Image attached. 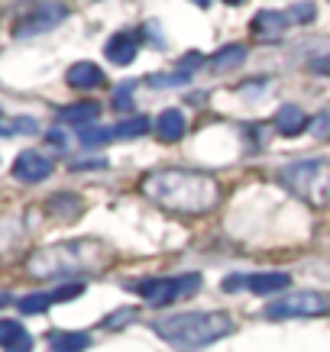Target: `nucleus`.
I'll return each mask as SVG.
<instances>
[{"instance_id": "nucleus-12", "label": "nucleus", "mask_w": 330, "mask_h": 352, "mask_svg": "<svg viewBox=\"0 0 330 352\" xmlns=\"http://www.w3.org/2000/svg\"><path fill=\"white\" fill-rule=\"evenodd\" d=\"M291 278L285 272H262V275H249L246 278V288L256 291V294H276V291H285Z\"/></svg>"}, {"instance_id": "nucleus-19", "label": "nucleus", "mask_w": 330, "mask_h": 352, "mask_svg": "<svg viewBox=\"0 0 330 352\" xmlns=\"http://www.w3.org/2000/svg\"><path fill=\"white\" fill-rule=\"evenodd\" d=\"M146 129H149V120L133 117V120H123V123H120L114 133H117V136H143Z\"/></svg>"}, {"instance_id": "nucleus-24", "label": "nucleus", "mask_w": 330, "mask_h": 352, "mask_svg": "<svg viewBox=\"0 0 330 352\" xmlns=\"http://www.w3.org/2000/svg\"><path fill=\"white\" fill-rule=\"evenodd\" d=\"M133 317H136L133 310H120V314H114V317H110V320H107L104 327H110V330H114V327H120V323H130Z\"/></svg>"}, {"instance_id": "nucleus-11", "label": "nucleus", "mask_w": 330, "mask_h": 352, "mask_svg": "<svg viewBox=\"0 0 330 352\" xmlns=\"http://www.w3.org/2000/svg\"><path fill=\"white\" fill-rule=\"evenodd\" d=\"M107 58L114 65H130L136 58V39L130 36V32H117V36H110V43H107Z\"/></svg>"}, {"instance_id": "nucleus-7", "label": "nucleus", "mask_w": 330, "mask_h": 352, "mask_svg": "<svg viewBox=\"0 0 330 352\" xmlns=\"http://www.w3.org/2000/svg\"><path fill=\"white\" fill-rule=\"evenodd\" d=\"M65 16V7H39L36 13H30L26 20L17 26V36H30V32H43V30H52L55 23Z\"/></svg>"}, {"instance_id": "nucleus-22", "label": "nucleus", "mask_w": 330, "mask_h": 352, "mask_svg": "<svg viewBox=\"0 0 330 352\" xmlns=\"http://www.w3.org/2000/svg\"><path fill=\"white\" fill-rule=\"evenodd\" d=\"M81 285H65V288H59V291H52V300H68V298H78L81 294Z\"/></svg>"}, {"instance_id": "nucleus-20", "label": "nucleus", "mask_w": 330, "mask_h": 352, "mask_svg": "<svg viewBox=\"0 0 330 352\" xmlns=\"http://www.w3.org/2000/svg\"><path fill=\"white\" fill-rule=\"evenodd\" d=\"M78 136H81V142H85V146H101V142H107L114 133H110V129H101V126H85Z\"/></svg>"}, {"instance_id": "nucleus-23", "label": "nucleus", "mask_w": 330, "mask_h": 352, "mask_svg": "<svg viewBox=\"0 0 330 352\" xmlns=\"http://www.w3.org/2000/svg\"><path fill=\"white\" fill-rule=\"evenodd\" d=\"M291 13L298 16V23H311V20H314V7H311V3H295V7H291Z\"/></svg>"}, {"instance_id": "nucleus-21", "label": "nucleus", "mask_w": 330, "mask_h": 352, "mask_svg": "<svg viewBox=\"0 0 330 352\" xmlns=\"http://www.w3.org/2000/svg\"><path fill=\"white\" fill-rule=\"evenodd\" d=\"M130 94H133V87H130V85H120L117 94H114V110H120V113H123V110L133 107V97H130Z\"/></svg>"}, {"instance_id": "nucleus-18", "label": "nucleus", "mask_w": 330, "mask_h": 352, "mask_svg": "<svg viewBox=\"0 0 330 352\" xmlns=\"http://www.w3.org/2000/svg\"><path fill=\"white\" fill-rule=\"evenodd\" d=\"M49 304H55L52 294H26V298H23L17 307H20L23 314H43Z\"/></svg>"}, {"instance_id": "nucleus-2", "label": "nucleus", "mask_w": 330, "mask_h": 352, "mask_svg": "<svg viewBox=\"0 0 330 352\" xmlns=\"http://www.w3.org/2000/svg\"><path fill=\"white\" fill-rule=\"evenodd\" d=\"M152 330L159 333L165 342H172V346L194 352L201 346L224 340L227 333L234 330V320L227 314H175V317L152 323Z\"/></svg>"}, {"instance_id": "nucleus-8", "label": "nucleus", "mask_w": 330, "mask_h": 352, "mask_svg": "<svg viewBox=\"0 0 330 352\" xmlns=\"http://www.w3.org/2000/svg\"><path fill=\"white\" fill-rule=\"evenodd\" d=\"M65 81L75 87V91H91V87L104 85V72H101L94 62H78V65H72V68H68Z\"/></svg>"}, {"instance_id": "nucleus-13", "label": "nucleus", "mask_w": 330, "mask_h": 352, "mask_svg": "<svg viewBox=\"0 0 330 352\" xmlns=\"http://www.w3.org/2000/svg\"><path fill=\"white\" fill-rule=\"evenodd\" d=\"M276 126L282 136H298L301 129L308 126V120H305V113H301V107H295V104H285V107L276 113Z\"/></svg>"}, {"instance_id": "nucleus-9", "label": "nucleus", "mask_w": 330, "mask_h": 352, "mask_svg": "<svg viewBox=\"0 0 330 352\" xmlns=\"http://www.w3.org/2000/svg\"><path fill=\"white\" fill-rule=\"evenodd\" d=\"M0 346H3V352H30L32 336L23 330L20 323L0 320Z\"/></svg>"}, {"instance_id": "nucleus-17", "label": "nucleus", "mask_w": 330, "mask_h": 352, "mask_svg": "<svg viewBox=\"0 0 330 352\" xmlns=\"http://www.w3.org/2000/svg\"><path fill=\"white\" fill-rule=\"evenodd\" d=\"M285 16L282 13H259L253 23V32L256 36H272V32H282L285 30Z\"/></svg>"}, {"instance_id": "nucleus-15", "label": "nucleus", "mask_w": 330, "mask_h": 352, "mask_svg": "<svg viewBox=\"0 0 330 352\" xmlns=\"http://www.w3.org/2000/svg\"><path fill=\"white\" fill-rule=\"evenodd\" d=\"M49 346H52V352H81L91 346V340L85 333H52Z\"/></svg>"}, {"instance_id": "nucleus-14", "label": "nucleus", "mask_w": 330, "mask_h": 352, "mask_svg": "<svg viewBox=\"0 0 330 352\" xmlns=\"http://www.w3.org/2000/svg\"><path fill=\"white\" fill-rule=\"evenodd\" d=\"M101 117V107L94 100H85V104H72V107L62 110V123H72V126H91L94 120Z\"/></svg>"}, {"instance_id": "nucleus-10", "label": "nucleus", "mask_w": 330, "mask_h": 352, "mask_svg": "<svg viewBox=\"0 0 330 352\" xmlns=\"http://www.w3.org/2000/svg\"><path fill=\"white\" fill-rule=\"evenodd\" d=\"M185 113L181 110H162L159 120H156V136L162 139V142H178L181 136H185Z\"/></svg>"}, {"instance_id": "nucleus-1", "label": "nucleus", "mask_w": 330, "mask_h": 352, "mask_svg": "<svg viewBox=\"0 0 330 352\" xmlns=\"http://www.w3.org/2000/svg\"><path fill=\"white\" fill-rule=\"evenodd\" d=\"M143 191L156 204L178 214H204L217 204V184L207 175L194 171H156L143 182Z\"/></svg>"}, {"instance_id": "nucleus-25", "label": "nucleus", "mask_w": 330, "mask_h": 352, "mask_svg": "<svg viewBox=\"0 0 330 352\" xmlns=\"http://www.w3.org/2000/svg\"><path fill=\"white\" fill-rule=\"evenodd\" d=\"M3 304H10V298H7V294H0V307H3Z\"/></svg>"}, {"instance_id": "nucleus-3", "label": "nucleus", "mask_w": 330, "mask_h": 352, "mask_svg": "<svg viewBox=\"0 0 330 352\" xmlns=\"http://www.w3.org/2000/svg\"><path fill=\"white\" fill-rule=\"evenodd\" d=\"M282 184L305 197V201L324 204L330 201V165L324 162H298L282 168Z\"/></svg>"}, {"instance_id": "nucleus-5", "label": "nucleus", "mask_w": 330, "mask_h": 352, "mask_svg": "<svg viewBox=\"0 0 330 352\" xmlns=\"http://www.w3.org/2000/svg\"><path fill=\"white\" fill-rule=\"evenodd\" d=\"M330 310V298L318 294V291H298V294H288V298L276 300L266 307L269 320H288V317H320Z\"/></svg>"}, {"instance_id": "nucleus-16", "label": "nucleus", "mask_w": 330, "mask_h": 352, "mask_svg": "<svg viewBox=\"0 0 330 352\" xmlns=\"http://www.w3.org/2000/svg\"><path fill=\"white\" fill-rule=\"evenodd\" d=\"M246 58V49L243 45H227V49H220V52L214 55V72H227V68H236V65Z\"/></svg>"}, {"instance_id": "nucleus-6", "label": "nucleus", "mask_w": 330, "mask_h": 352, "mask_svg": "<svg viewBox=\"0 0 330 352\" xmlns=\"http://www.w3.org/2000/svg\"><path fill=\"white\" fill-rule=\"evenodd\" d=\"M13 175L26 184L45 182V178L52 175V159H45L43 152H36V149H26L17 155V162H13Z\"/></svg>"}, {"instance_id": "nucleus-4", "label": "nucleus", "mask_w": 330, "mask_h": 352, "mask_svg": "<svg viewBox=\"0 0 330 352\" xmlns=\"http://www.w3.org/2000/svg\"><path fill=\"white\" fill-rule=\"evenodd\" d=\"M201 288L198 275H181V278H152V281H139L136 291L143 294L146 304L152 307H165L175 298H192L194 291Z\"/></svg>"}]
</instances>
